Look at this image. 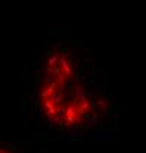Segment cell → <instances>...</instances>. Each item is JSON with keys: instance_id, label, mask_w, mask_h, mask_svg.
Segmentation results:
<instances>
[{"instance_id": "cell-1", "label": "cell", "mask_w": 146, "mask_h": 153, "mask_svg": "<svg viewBox=\"0 0 146 153\" xmlns=\"http://www.w3.org/2000/svg\"><path fill=\"white\" fill-rule=\"evenodd\" d=\"M31 96L37 119L74 138L108 125L117 109L89 49L75 40H58L43 50L33 74Z\"/></svg>"}, {"instance_id": "cell-2", "label": "cell", "mask_w": 146, "mask_h": 153, "mask_svg": "<svg viewBox=\"0 0 146 153\" xmlns=\"http://www.w3.org/2000/svg\"><path fill=\"white\" fill-rule=\"evenodd\" d=\"M1 153H24L21 149H18L13 144H3L1 146Z\"/></svg>"}]
</instances>
